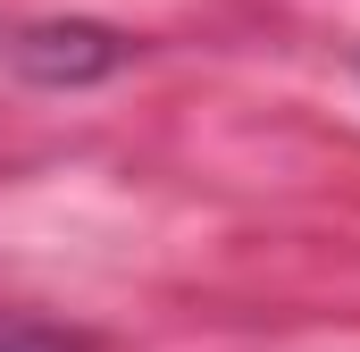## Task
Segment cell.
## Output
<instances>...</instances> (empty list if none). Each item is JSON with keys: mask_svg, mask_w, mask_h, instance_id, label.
Instances as JSON below:
<instances>
[{"mask_svg": "<svg viewBox=\"0 0 360 352\" xmlns=\"http://www.w3.org/2000/svg\"><path fill=\"white\" fill-rule=\"evenodd\" d=\"M0 352H92V336L59 327V319H25V310H8V319H0Z\"/></svg>", "mask_w": 360, "mask_h": 352, "instance_id": "2", "label": "cell"}, {"mask_svg": "<svg viewBox=\"0 0 360 352\" xmlns=\"http://www.w3.org/2000/svg\"><path fill=\"white\" fill-rule=\"evenodd\" d=\"M126 34H109V25H34V34H17V68L34 76V84H92V76H117L126 68Z\"/></svg>", "mask_w": 360, "mask_h": 352, "instance_id": "1", "label": "cell"}]
</instances>
